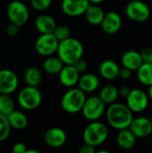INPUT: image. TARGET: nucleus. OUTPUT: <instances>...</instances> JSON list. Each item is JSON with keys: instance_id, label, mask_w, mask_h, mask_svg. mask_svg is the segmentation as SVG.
Returning <instances> with one entry per match:
<instances>
[{"instance_id": "obj_1", "label": "nucleus", "mask_w": 152, "mask_h": 153, "mask_svg": "<svg viewBox=\"0 0 152 153\" xmlns=\"http://www.w3.org/2000/svg\"><path fill=\"white\" fill-rule=\"evenodd\" d=\"M108 125L116 130L129 128L133 119V113L126 104L114 102L108 105L105 111Z\"/></svg>"}, {"instance_id": "obj_2", "label": "nucleus", "mask_w": 152, "mask_h": 153, "mask_svg": "<svg viewBox=\"0 0 152 153\" xmlns=\"http://www.w3.org/2000/svg\"><path fill=\"white\" fill-rule=\"evenodd\" d=\"M83 46L80 40L75 38H67L59 41L57 47V56L65 65H73L83 56Z\"/></svg>"}, {"instance_id": "obj_3", "label": "nucleus", "mask_w": 152, "mask_h": 153, "mask_svg": "<svg viewBox=\"0 0 152 153\" xmlns=\"http://www.w3.org/2000/svg\"><path fill=\"white\" fill-rule=\"evenodd\" d=\"M108 137V130L105 124L97 121H91L82 133V139L85 143L94 147L103 144Z\"/></svg>"}, {"instance_id": "obj_4", "label": "nucleus", "mask_w": 152, "mask_h": 153, "mask_svg": "<svg viewBox=\"0 0 152 153\" xmlns=\"http://www.w3.org/2000/svg\"><path fill=\"white\" fill-rule=\"evenodd\" d=\"M85 100V93L82 90L79 88L70 89L61 99V108L66 113L76 114L81 112Z\"/></svg>"}, {"instance_id": "obj_5", "label": "nucleus", "mask_w": 152, "mask_h": 153, "mask_svg": "<svg viewBox=\"0 0 152 153\" xmlns=\"http://www.w3.org/2000/svg\"><path fill=\"white\" fill-rule=\"evenodd\" d=\"M42 101V94L38 87L28 86L22 89L17 96V102L25 110L37 108Z\"/></svg>"}, {"instance_id": "obj_6", "label": "nucleus", "mask_w": 152, "mask_h": 153, "mask_svg": "<svg viewBox=\"0 0 152 153\" xmlns=\"http://www.w3.org/2000/svg\"><path fill=\"white\" fill-rule=\"evenodd\" d=\"M106 111V104L99 96H91L86 98L81 112L82 116L89 121L99 120Z\"/></svg>"}, {"instance_id": "obj_7", "label": "nucleus", "mask_w": 152, "mask_h": 153, "mask_svg": "<svg viewBox=\"0 0 152 153\" xmlns=\"http://www.w3.org/2000/svg\"><path fill=\"white\" fill-rule=\"evenodd\" d=\"M6 14L10 22L21 27L28 22L30 12L27 5L23 2L20 0H13L8 4Z\"/></svg>"}, {"instance_id": "obj_8", "label": "nucleus", "mask_w": 152, "mask_h": 153, "mask_svg": "<svg viewBox=\"0 0 152 153\" xmlns=\"http://www.w3.org/2000/svg\"><path fill=\"white\" fill-rule=\"evenodd\" d=\"M125 13L133 22H144L151 16V9L146 3L141 0H132L125 6Z\"/></svg>"}, {"instance_id": "obj_9", "label": "nucleus", "mask_w": 152, "mask_h": 153, "mask_svg": "<svg viewBox=\"0 0 152 153\" xmlns=\"http://www.w3.org/2000/svg\"><path fill=\"white\" fill-rule=\"evenodd\" d=\"M125 100L127 107L133 111V113L143 112L148 108L150 102L148 94L141 89L131 90Z\"/></svg>"}, {"instance_id": "obj_10", "label": "nucleus", "mask_w": 152, "mask_h": 153, "mask_svg": "<svg viewBox=\"0 0 152 153\" xmlns=\"http://www.w3.org/2000/svg\"><path fill=\"white\" fill-rule=\"evenodd\" d=\"M59 41L53 33L41 34L35 42V49L43 56H49L56 53Z\"/></svg>"}, {"instance_id": "obj_11", "label": "nucleus", "mask_w": 152, "mask_h": 153, "mask_svg": "<svg viewBox=\"0 0 152 153\" xmlns=\"http://www.w3.org/2000/svg\"><path fill=\"white\" fill-rule=\"evenodd\" d=\"M19 79L12 70L0 69V94H11L17 89Z\"/></svg>"}, {"instance_id": "obj_12", "label": "nucleus", "mask_w": 152, "mask_h": 153, "mask_svg": "<svg viewBox=\"0 0 152 153\" xmlns=\"http://www.w3.org/2000/svg\"><path fill=\"white\" fill-rule=\"evenodd\" d=\"M90 4L89 0H62L61 9L65 14L76 17L84 14Z\"/></svg>"}, {"instance_id": "obj_13", "label": "nucleus", "mask_w": 152, "mask_h": 153, "mask_svg": "<svg viewBox=\"0 0 152 153\" xmlns=\"http://www.w3.org/2000/svg\"><path fill=\"white\" fill-rule=\"evenodd\" d=\"M129 129L136 136V138H146L151 134L152 124L148 117H133Z\"/></svg>"}, {"instance_id": "obj_14", "label": "nucleus", "mask_w": 152, "mask_h": 153, "mask_svg": "<svg viewBox=\"0 0 152 153\" xmlns=\"http://www.w3.org/2000/svg\"><path fill=\"white\" fill-rule=\"evenodd\" d=\"M67 140L65 132L59 127H51L44 134V142L51 148L62 147Z\"/></svg>"}, {"instance_id": "obj_15", "label": "nucleus", "mask_w": 152, "mask_h": 153, "mask_svg": "<svg viewBox=\"0 0 152 153\" xmlns=\"http://www.w3.org/2000/svg\"><path fill=\"white\" fill-rule=\"evenodd\" d=\"M100 25L105 33L113 35L120 30L122 27V18L116 12H108L105 13Z\"/></svg>"}, {"instance_id": "obj_16", "label": "nucleus", "mask_w": 152, "mask_h": 153, "mask_svg": "<svg viewBox=\"0 0 152 153\" xmlns=\"http://www.w3.org/2000/svg\"><path fill=\"white\" fill-rule=\"evenodd\" d=\"M61 84L67 88H72L77 84L80 73L73 65H65L58 74Z\"/></svg>"}, {"instance_id": "obj_17", "label": "nucleus", "mask_w": 152, "mask_h": 153, "mask_svg": "<svg viewBox=\"0 0 152 153\" xmlns=\"http://www.w3.org/2000/svg\"><path fill=\"white\" fill-rule=\"evenodd\" d=\"M79 89L84 93H91L95 91L99 86V77L91 73H87L80 76L77 82Z\"/></svg>"}, {"instance_id": "obj_18", "label": "nucleus", "mask_w": 152, "mask_h": 153, "mask_svg": "<svg viewBox=\"0 0 152 153\" xmlns=\"http://www.w3.org/2000/svg\"><path fill=\"white\" fill-rule=\"evenodd\" d=\"M121 63L124 67L131 71H136L143 63L141 53L135 50H128L125 52L121 57Z\"/></svg>"}, {"instance_id": "obj_19", "label": "nucleus", "mask_w": 152, "mask_h": 153, "mask_svg": "<svg viewBox=\"0 0 152 153\" xmlns=\"http://www.w3.org/2000/svg\"><path fill=\"white\" fill-rule=\"evenodd\" d=\"M119 69H120V67L117 65V63H116L114 60L107 59V60H104L100 64L99 72V74L104 79L112 81L118 77Z\"/></svg>"}, {"instance_id": "obj_20", "label": "nucleus", "mask_w": 152, "mask_h": 153, "mask_svg": "<svg viewBox=\"0 0 152 153\" xmlns=\"http://www.w3.org/2000/svg\"><path fill=\"white\" fill-rule=\"evenodd\" d=\"M35 28L40 34L44 33H53L56 22V20L48 14H40L39 15L34 22Z\"/></svg>"}, {"instance_id": "obj_21", "label": "nucleus", "mask_w": 152, "mask_h": 153, "mask_svg": "<svg viewBox=\"0 0 152 153\" xmlns=\"http://www.w3.org/2000/svg\"><path fill=\"white\" fill-rule=\"evenodd\" d=\"M136 136L132 133L129 128L119 130V133L116 137V142L121 149L125 151L133 149L136 144Z\"/></svg>"}, {"instance_id": "obj_22", "label": "nucleus", "mask_w": 152, "mask_h": 153, "mask_svg": "<svg viewBox=\"0 0 152 153\" xmlns=\"http://www.w3.org/2000/svg\"><path fill=\"white\" fill-rule=\"evenodd\" d=\"M84 15L87 22L90 24L97 26V25H100L104 18L105 13L103 9L100 6H99V4H90V5L88 6V8L84 13Z\"/></svg>"}, {"instance_id": "obj_23", "label": "nucleus", "mask_w": 152, "mask_h": 153, "mask_svg": "<svg viewBox=\"0 0 152 153\" xmlns=\"http://www.w3.org/2000/svg\"><path fill=\"white\" fill-rule=\"evenodd\" d=\"M7 118L11 128L16 130H22L28 126V118L26 115L22 111L13 109L7 116Z\"/></svg>"}, {"instance_id": "obj_24", "label": "nucleus", "mask_w": 152, "mask_h": 153, "mask_svg": "<svg viewBox=\"0 0 152 153\" xmlns=\"http://www.w3.org/2000/svg\"><path fill=\"white\" fill-rule=\"evenodd\" d=\"M23 78L25 83L28 86L39 87L42 82V74L39 69L35 66L28 67L23 74Z\"/></svg>"}, {"instance_id": "obj_25", "label": "nucleus", "mask_w": 152, "mask_h": 153, "mask_svg": "<svg viewBox=\"0 0 152 153\" xmlns=\"http://www.w3.org/2000/svg\"><path fill=\"white\" fill-rule=\"evenodd\" d=\"M99 97L106 105H110L116 102L118 99V89L114 85H106L100 90Z\"/></svg>"}, {"instance_id": "obj_26", "label": "nucleus", "mask_w": 152, "mask_h": 153, "mask_svg": "<svg viewBox=\"0 0 152 153\" xmlns=\"http://www.w3.org/2000/svg\"><path fill=\"white\" fill-rule=\"evenodd\" d=\"M65 64L61 61L58 56H47L43 63V68L46 73L49 74H58Z\"/></svg>"}, {"instance_id": "obj_27", "label": "nucleus", "mask_w": 152, "mask_h": 153, "mask_svg": "<svg viewBox=\"0 0 152 153\" xmlns=\"http://www.w3.org/2000/svg\"><path fill=\"white\" fill-rule=\"evenodd\" d=\"M136 71L141 83L146 86L152 85V63H142Z\"/></svg>"}, {"instance_id": "obj_28", "label": "nucleus", "mask_w": 152, "mask_h": 153, "mask_svg": "<svg viewBox=\"0 0 152 153\" xmlns=\"http://www.w3.org/2000/svg\"><path fill=\"white\" fill-rule=\"evenodd\" d=\"M13 109L14 102L9 94H0V113L8 116Z\"/></svg>"}, {"instance_id": "obj_29", "label": "nucleus", "mask_w": 152, "mask_h": 153, "mask_svg": "<svg viewBox=\"0 0 152 153\" xmlns=\"http://www.w3.org/2000/svg\"><path fill=\"white\" fill-rule=\"evenodd\" d=\"M11 129L7 116L0 113V143L5 141L9 137Z\"/></svg>"}, {"instance_id": "obj_30", "label": "nucleus", "mask_w": 152, "mask_h": 153, "mask_svg": "<svg viewBox=\"0 0 152 153\" xmlns=\"http://www.w3.org/2000/svg\"><path fill=\"white\" fill-rule=\"evenodd\" d=\"M53 34L57 39L58 41H61V40H64V39L71 37V30L65 24H59V25L56 24V26L53 31Z\"/></svg>"}, {"instance_id": "obj_31", "label": "nucleus", "mask_w": 152, "mask_h": 153, "mask_svg": "<svg viewBox=\"0 0 152 153\" xmlns=\"http://www.w3.org/2000/svg\"><path fill=\"white\" fill-rule=\"evenodd\" d=\"M52 4V0H30V4L33 9L42 12L49 8Z\"/></svg>"}, {"instance_id": "obj_32", "label": "nucleus", "mask_w": 152, "mask_h": 153, "mask_svg": "<svg viewBox=\"0 0 152 153\" xmlns=\"http://www.w3.org/2000/svg\"><path fill=\"white\" fill-rule=\"evenodd\" d=\"M141 56L143 63H152V47H147L142 49Z\"/></svg>"}, {"instance_id": "obj_33", "label": "nucleus", "mask_w": 152, "mask_h": 153, "mask_svg": "<svg viewBox=\"0 0 152 153\" xmlns=\"http://www.w3.org/2000/svg\"><path fill=\"white\" fill-rule=\"evenodd\" d=\"M73 65L76 68V70H77L80 74H81V73H84V72L87 70V67H88L87 62H86L82 57L80 58V59H78L76 62H74Z\"/></svg>"}, {"instance_id": "obj_34", "label": "nucleus", "mask_w": 152, "mask_h": 153, "mask_svg": "<svg viewBox=\"0 0 152 153\" xmlns=\"http://www.w3.org/2000/svg\"><path fill=\"white\" fill-rule=\"evenodd\" d=\"M19 26L13 23V22H10L9 24H7V26L5 27V32L8 36H11V37H13L15 35L18 34L19 32Z\"/></svg>"}, {"instance_id": "obj_35", "label": "nucleus", "mask_w": 152, "mask_h": 153, "mask_svg": "<svg viewBox=\"0 0 152 153\" xmlns=\"http://www.w3.org/2000/svg\"><path fill=\"white\" fill-rule=\"evenodd\" d=\"M132 72L130 69L126 68V67H122L119 69V74H118V77H120L121 79L124 80H128L131 76H132Z\"/></svg>"}, {"instance_id": "obj_36", "label": "nucleus", "mask_w": 152, "mask_h": 153, "mask_svg": "<svg viewBox=\"0 0 152 153\" xmlns=\"http://www.w3.org/2000/svg\"><path fill=\"white\" fill-rule=\"evenodd\" d=\"M27 150V147L22 143H16L13 144L12 148V152L13 153H25Z\"/></svg>"}, {"instance_id": "obj_37", "label": "nucleus", "mask_w": 152, "mask_h": 153, "mask_svg": "<svg viewBox=\"0 0 152 153\" xmlns=\"http://www.w3.org/2000/svg\"><path fill=\"white\" fill-rule=\"evenodd\" d=\"M79 152L80 153H95L96 152V149L94 146L90 145L88 143H83L80 149H79Z\"/></svg>"}, {"instance_id": "obj_38", "label": "nucleus", "mask_w": 152, "mask_h": 153, "mask_svg": "<svg viewBox=\"0 0 152 153\" xmlns=\"http://www.w3.org/2000/svg\"><path fill=\"white\" fill-rule=\"evenodd\" d=\"M130 88L129 87H126V86H123V87H121L119 90H118V92H119V96H121L122 98H126L127 96H128V94H129V92H130Z\"/></svg>"}, {"instance_id": "obj_39", "label": "nucleus", "mask_w": 152, "mask_h": 153, "mask_svg": "<svg viewBox=\"0 0 152 153\" xmlns=\"http://www.w3.org/2000/svg\"><path fill=\"white\" fill-rule=\"evenodd\" d=\"M90 4H99L102 2H104L105 0H89Z\"/></svg>"}, {"instance_id": "obj_40", "label": "nucleus", "mask_w": 152, "mask_h": 153, "mask_svg": "<svg viewBox=\"0 0 152 153\" xmlns=\"http://www.w3.org/2000/svg\"><path fill=\"white\" fill-rule=\"evenodd\" d=\"M148 96L152 100V85L149 86V91H148Z\"/></svg>"}, {"instance_id": "obj_41", "label": "nucleus", "mask_w": 152, "mask_h": 153, "mask_svg": "<svg viewBox=\"0 0 152 153\" xmlns=\"http://www.w3.org/2000/svg\"><path fill=\"white\" fill-rule=\"evenodd\" d=\"M25 153H39V152L37 150H32V149H30V150H26Z\"/></svg>"}, {"instance_id": "obj_42", "label": "nucleus", "mask_w": 152, "mask_h": 153, "mask_svg": "<svg viewBox=\"0 0 152 153\" xmlns=\"http://www.w3.org/2000/svg\"><path fill=\"white\" fill-rule=\"evenodd\" d=\"M97 152L99 153H109L108 151H106V150H100V151H98Z\"/></svg>"}, {"instance_id": "obj_43", "label": "nucleus", "mask_w": 152, "mask_h": 153, "mask_svg": "<svg viewBox=\"0 0 152 153\" xmlns=\"http://www.w3.org/2000/svg\"><path fill=\"white\" fill-rule=\"evenodd\" d=\"M150 120H151V124H152V113H151V118H150Z\"/></svg>"}, {"instance_id": "obj_44", "label": "nucleus", "mask_w": 152, "mask_h": 153, "mask_svg": "<svg viewBox=\"0 0 152 153\" xmlns=\"http://www.w3.org/2000/svg\"><path fill=\"white\" fill-rule=\"evenodd\" d=\"M1 65H1V60H0V69H1Z\"/></svg>"}]
</instances>
